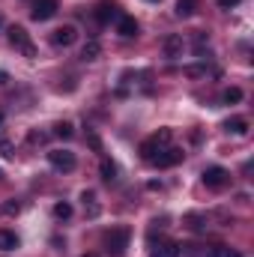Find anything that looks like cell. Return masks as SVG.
Listing matches in <instances>:
<instances>
[{"instance_id": "6da1fadb", "label": "cell", "mask_w": 254, "mask_h": 257, "mask_svg": "<svg viewBox=\"0 0 254 257\" xmlns=\"http://www.w3.org/2000/svg\"><path fill=\"white\" fill-rule=\"evenodd\" d=\"M129 239H132V230H129V227H114V230H108V233H105V248H108V254L123 257L126 248H129Z\"/></svg>"}, {"instance_id": "7a4b0ae2", "label": "cell", "mask_w": 254, "mask_h": 257, "mask_svg": "<svg viewBox=\"0 0 254 257\" xmlns=\"http://www.w3.org/2000/svg\"><path fill=\"white\" fill-rule=\"evenodd\" d=\"M6 36H9V45H12L15 51H21L24 57H36V45L30 42V33H27L24 27H18V24H12V27L6 30Z\"/></svg>"}, {"instance_id": "3957f363", "label": "cell", "mask_w": 254, "mask_h": 257, "mask_svg": "<svg viewBox=\"0 0 254 257\" xmlns=\"http://www.w3.org/2000/svg\"><path fill=\"white\" fill-rule=\"evenodd\" d=\"M168 144H171V128H162V132H156L153 138H147V141L141 144V156H144L147 162H153V159L168 147Z\"/></svg>"}, {"instance_id": "277c9868", "label": "cell", "mask_w": 254, "mask_h": 257, "mask_svg": "<svg viewBox=\"0 0 254 257\" xmlns=\"http://www.w3.org/2000/svg\"><path fill=\"white\" fill-rule=\"evenodd\" d=\"M227 183H230V174H227L224 168L215 165V168H206V171H203V186H206V189H215V192H218V189H224Z\"/></svg>"}, {"instance_id": "5b68a950", "label": "cell", "mask_w": 254, "mask_h": 257, "mask_svg": "<svg viewBox=\"0 0 254 257\" xmlns=\"http://www.w3.org/2000/svg\"><path fill=\"white\" fill-rule=\"evenodd\" d=\"M183 156H186V153H183L180 147H165V150L150 162V165H156V168H174V165H180V162H183Z\"/></svg>"}, {"instance_id": "8992f818", "label": "cell", "mask_w": 254, "mask_h": 257, "mask_svg": "<svg viewBox=\"0 0 254 257\" xmlns=\"http://www.w3.org/2000/svg\"><path fill=\"white\" fill-rule=\"evenodd\" d=\"M48 162H51V168L54 171H75V153H69V150H51L48 153Z\"/></svg>"}, {"instance_id": "52a82bcc", "label": "cell", "mask_w": 254, "mask_h": 257, "mask_svg": "<svg viewBox=\"0 0 254 257\" xmlns=\"http://www.w3.org/2000/svg\"><path fill=\"white\" fill-rule=\"evenodd\" d=\"M33 21H48L57 15V0H33V9H30Z\"/></svg>"}, {"instance_id": "ba28073f", "label": "cell", "mask_w": 254, "mask_h": 257, "mask_svg": "<svg viewBox=\"0 0 254 257\" xmlns=\"http://www.w3.org/2000/svg\"><path fill=\"white\" fill-rule=\"evenodd\" d=\"M75 39H78V30H75L72 24H63V27H57V30L51 33V45H57V48H69Z\"/></svg>"}, {"instance_id": "9c48e42d", "label": "cell", "mask_w": 254, "mask_h": 257, "mask_svg": "<svg viewBox=\"0 0 254 257\" xmlns=\"http://www.w3.org/2000/svg\"><path fill=\"white\" fill-rule=\"evenodd\" d=\"M114 18H120V6H117L114 0H102V3L96 6V21H99V24H111Z\"/></svg>"}, {"instance_id": "30bf717a", "label": "cell", "mask_w": 254, "mask_h": 257, "mask_svg": "<svg viewBox=\"0 0 254 257\" xmlns=\"http://www.w3.org/2000/svg\"><path fill=\"white\" fill-rule=\"evenodd\" d=\"M138 30H141V27H138V21H135L132 15H123V12H120V18H117V33H120L123 39H135V36H138Z\"/></svg>"}, {"instance_id": "8fae6325", "label": "cell", "mask_w": 254, "mask_h": 257, "mask_svg": "<svg viewBox=\"0 0 254 257\" xmlns=\"http://www.w3.org/2000/svg\"><path fill=\"white\" fill-rule=\"evenodd\" d=\"M183 48H186V42H183L180 33H171V36L165 39V57L177 60V57H183Z\"/></svg>"}, {"instance_id": "7c38bea8", "label": "cell", "mask_w": 254, "mask_h": 257, "mask_svg": "<svg viewBox=\"0 0 254 257\" xmlns=\"http://www.w3.org/2000/svg\"><path fill=\"white\" fill-rule=\"evenodd\" d=\"M200 0H177V18H191L197 12Z\"/></svg>"}, {"instance_id": "4fadbf2b", "label": "cell", "mask_w": 254, "mask_h": 257, "mask_svg": "<svg viewBox=\"0 0 254 257\" xmlns=\"http://www.w3.org/2000/svg\"><path fill=\"white\" fill-rule=\"evenodd\" d=\"M99 54H102V45H99L96 39H90V42L84 45V51H81V60L93 63V60H99Z\"/></svg>"}, {"instance_id": "5bb4252c", "label": "cell", "mask_w": 254, "mask_h": 257, "mask_svg": "<svg viewBox=\"0 0 254 257\" xmlns=\"http://www.w3.org/2000/svg\"><path fill=\"white\" fill-rule=\"evenodd\" d=\"M150 257H180V245L177 242H162L159 248H153Z\"/></svg>"}, {"instance_id": "9a60e30c", "label": "cell", "mask_w": 254, "mask_h": 257, "mask_svg": "<svg viewBox=\"0 0 254 257\" xmlns=\"http://www.w3.org/2000/svg\"><path fill=\"white\" fill-rule=\"evenodd\" d=\"M99 174H102V180H105V183H114V180H117V165H114L111 159H102Z\"/></svg>"}, {"instance_id": "2e32d148", "label": "cell", "mask_w": 254, "mask_h": 257, "mask_svg": "<svg viewBox=\"0 0 254 257\" xmlns=\"http://www.w3.org/2000/svg\"><path fill=\"white\" fill-rule=\"evenodd\" d=\"M224 128L233 132V135H245V132H248V120H245V117H230V120L224 123Z\"/></svg>"}, {"instance_id": "e0dca14e", "label": "cell", "mask_w": 254, "mask_h": 257, "mask_svg": "<svg viewBox=\"0 0 254 257\" xmlns=\"http://www.w3.org/2000/svg\"><path fill=\"white\" fill-rule=\"evenodd\" d=\"M18 248V236L9 230H0V251H15Z\"/></svg>"}, {"instance_id": "ac0fdd59", "label": "cell", "mask_w": 254, "mask_h": 257, "mask_svg": "<svg viewBox=\"0 0 254 257\" xmlns=\"http://www.w3.org/2000/svg\"><path fill=\"white\" fill-rule=\"evenodd\" d=\"M221 102H224V105H236V102H242V90H239V87H227V90L221 93Z\"/></svg>"}, {"instance_id": "d6986e66", "label": "cell", "mask_w": 254, "mask_h": 257, "mask_svg": "<svg viewBox=\"0 0 254 257\" xmlns=\"http://www.w3.org/2000/svg\"><path fill=\"white\" fill-rule=\"evenodd\" d=\"M183 221L189 224L191 230H203V227H206V215H200V212H191V215H186Z\"/></svg>"}, {"instance_id": "ffe728a7", "label": "cell", "mask_w": 254, "mask_h": 257, "mask_svg": "<svg viewBox=\"0 0 254 257\" xmlns=\"http://www.w3.org/2000/svg\"><path fill=\"white\" fill-rule=\"evenodd\" d=\"M54 135H57V138H63V141H69V138H72V135H75V128H72V123H57V126H54Z\"/></svg>"}, {"instance_id": "44dd1931", "label": "cell", "mask_w": 254, "mask_h": 257, "mask_svg": "<svg viewBox=\"0 0 254 257\" xmlns=\"http://www.w3.org/2000/svg\"><path fill=\"white\" fill-rule=\"evenodd\" d=\"M206 257H239V254H236V251H230L227 245H215V248H212Z\"/></svg>"}, {"instance_id": "7402d4cb", "label": "cell", "mask_w": 254, "mask_h": 257, "mask_svg": "<svg viewBox=\"0 0 254 257\" xmlns=\"http://www.w3.org/2000/svg\"><path fill=\"white\" fill-rule=\"evenodd\" d=\"M54 215H57V218H69V215H72V206H69V203H54Z\"/></svg>"}, {"instance_id": "603a6c76", "label": "cell", "mask_w": 254, "mask_h": 257, "mask_svg": "<svg viewBox=\"0 0 254 257\" xmlns=\"http://www.w3.org/2000/svg\"><path fill=\"white\" fill-rule=\"evenodd\" d=\"M183 72H186L189 78H200V75H206V66H186Z\"/></svg>"}, {"instance_id": "cb8c5ba5", "label": "cell", "mask_w": 254, "mask_h": 257, "mask_svg": "<svg viewBox=\"0 0 254 257\" xmlns=\"http://www.w3.org/2000/svg\"><path fill=\"white\" fill-rule=\"evenodd\" d=\"M45 138H48L45 132H30V135H27V141H30L33 147H36V144H45Z\"/></svg>"}, {"instance_id": "d4e9b609", "label": "cell", "mask_w": 254, "mask_h": 257, "mask_svg": "<svg viewBox=\"0 0 254 257\" xmlns=\"http://www.w3.org/2000/svg\"><path fill=\"white\" fill-rule=\"evenodd\" d=\"M87 144H90V147H93V150H96V153H99V150H102V141H99V138H96V135H93V132H87Z\"/></svg>"}, {"instance_id": "484cf974", "label": "cell", "mask_w": 254, "mask_h": 257, "mask_svg": "<svg viewBox=\"0 0 254 257\" xmlns=\"http://www.w3.org/2000/svg\"><path fill=\"white\" fill-rule=\"evenodd\" d=\"M0 150H3V156H6V159H12V156H15V153H12V144H9V141H0Z\"/></svg>"}, {"instance_id": "4316f807", "label": "cell", "mask_w": 254, "mask_h": 257, "mask_svg": "<svg viewBox=\"0 0 254 257\" xmlns=\"http://www.w3.org/2000/svg\"><path fill=\"white\" fill-rule=\"evenodd\" d=\"M221 9H233V6H239V0H215Z\"/></svg>"}, {"instance_id": "83f0119b", "label": "cell", "mask_w": 254, "mask_h": 257, "mask_svg": "<svg viewBox=\"0 0 254 257\" xmlns=\"http://www.w3.org/2000/svg\"><path fill=\"white\" fill-rule=\"evenodd\" d=\"M81 200H84V206H87V203H93V200H96V194H93V192H84V194H81Z\"/></svg>"}, {"instance_id": "f1b7e54d", "label": "cell", "mask_w": 254, "mask_h": 257, "mask_svg": "<svg viewBox=\"0 0 254 257\" xmlns=\"http://www.w3.org/2000/svg\"><path fill=\"white\" fill-rule=\"evenodd\" d=\"M3 81H6V72H0V84H3Z\"/></svg>"}, {"instance_id": "f546056e", "label": "cell", "mask_w": 254, "mask_h": 257, "mask_svg": "<svg viewBox=\"0 0 254 257\" xmlns=\"http://www.w3.org/2000/svg\"><path fill=\"white\" fill-rule=\"evenodd\" d=\"M84 257H99V254H84Z\"/></svg>"}, {"instance_id": "4dcf8cb0", "label": "cell", "mask_w": 254, "mask_h": 257, "mask_svg": "<svg viewBox=\"0 0 254 257\" xmlns=\"http://www.w3.org/2000/svg\"><path fill=\"white\" fill-rule=\"evenodd\" d=\"M0 123H3V111H0Z\"/></svg>"}, {"instance_id": "1f68e13d", "label": "cell", "mask_w": 254, "mask_h": 257, "mask_svg": "<svg viewBox=\"0 0 254 257\" xmlns=\"http://www.w3.org/2000/svg\"><path fill=\"white\" fill-rule=\"evenodd\" d=\"M0 180H3V171H0Z\"/></svg>"}, {"instance_id": "d6a6232c", "label": "cell", "mask_w": 254, "mask_h": 257, "mask_svg": "<svg viewBox=\"0 0 254 257\" xmlns=\"http://www.w3.org/2000/svg\"><path fill=\"white\" fill-rule=\"evenodd\" d=\"M150 3H159V0H150Z\"/></svg>"}, {"instance_id": "836d02e7", "label": "cell", "mask_w": 254, "mask_h": 257, "mask_svg": "<svg viewBox=\"0 0 254 257\" xmlns=\"http://www.w3.org/2000/svg\"><path fill=\"white\" fill-rule=\"evenodd\" d=\"M0 27H3V21H0Z\"/></svg>"}]
</instances>
